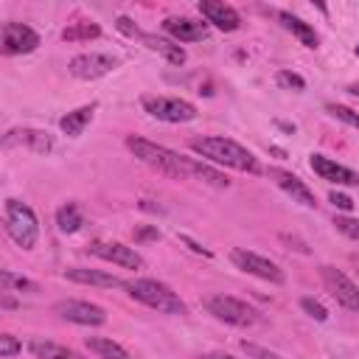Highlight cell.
I'll return each instance as SVG.
<instances>
[{
  "instance_id": "cell-42",
  "label": "cell",
  "mask_w": 359,
  "mask_h": 359,
  "mask_svg": "<svg viewBox=\"0 0 359 359\" xmlns=\"http://www.w3.org/2000/svg\"><path fill=\"white\" fill-rule=\"evenodd\" d=\"M356 56H359V45H356Z\"/></svg>"
},
{
  "instance_id": "cell-33",
  "label": "cell",
  "mask_w": 359,
  "mask_h": 359,
  "mask_svg": "<svg viewBox=\"0 0 359 359\" xmlns=\"http://www.w3.org/2000/svg\"><path fill=\"white\" fill-rule=\"evenodd\" d=\"M20 351H22V342H20L17 337H11V334H3V337H0V356H3V359L17 356Z\"/></svg>"
},
{
  "instance_id": "cell-19",
  "label": "cell",
  "mask_w": 359,
  "mask_h": 359,
  "mask_svg": "<svg viewBox=\"0 0 359 359\" xmlns=\"http://www.w3.org/2000/svg\"><path fill=\"white\" fill-rule=\"evenodd\" d=\"M95 109H98V104L93 101V104H84V107H79V109H73V112L62 115V118H59L62 132H65V135H70V137H79V135L84 132V126L93 121V112H95Z\"/></svg>"
},
{
  "instance_id": "cell-10",
  "label": "cell",
  "mask_w": 359,
  "mask_h": 359,
  "mask_svg": "<svg viewBox=\"0 0 359 359\" xmlns=\"http://www.w3.org/2000/svg\"><path fill=\"white\" fill-rule=\"evenodd\" d=\"M118 65L115 56L109 53H79L70 59L67 70L76 76V79H84V81H93V79H101L107 73H112Z\"/></svg>"
},
{
  "instance_id": "cell-32",
  "label": "cell",
  "mask_w": 359,
  "mask_h": 359,
  "mask_svg": "<svg viewBox=\"0 0 359 359\" xmlns=\"http://www.w3.org/2000/svg\"><path fill=\"white\" fill-rule=\"evenodd\" d=\"M334 224H337V230H339L342 236H348V238H353V241H359V219H348V216H337V219H334Z\"/></svg>"
},
{
  "instance_id": "cell-14",
  "label": "cell",
  "mask_w": 359,
  "mask_h": 359,
  "mask_svg": "<svg viewBox=\"0 0 359 359\" xmlns=\"http://www.w3.org/2000/svg\"><path fill=\"white\" fill-rule=\"evenodd\" d=\"M309 165L311 171L320 177V180H328V182H337V185H359V174L339 165L337 160L325 157V154H311L309 157Z\"/></svg>"
},
{
  "instance_id": "cell-41",
  "label": "cell",
  "mask_w": 359,
  "mask_h": 359,
  "mask_svg": "<svg viewBox=\"0 0 359 359\" xmlns=\"http://www.w3.org/2000/svg\"><path fill=\"white\" fill-rule=\"evenodd\" d=\"M353 264H356V272H359V258H356V261H353Z\"/></svg>"
},
{
  "instance_id": "cell-20",
  "label": "cell",
  "mask_w": 359,
  "mask_h": 359,
  "mask_svg": "<svg viewBox=\"0 0 359 359\" xmlns=\"http://www.w3.org/2000/svg\"><path fill=\"white\" fill-rule=\"evenodd\" d=\"M28 351L36 356V359H81L76 351L59 345V342H50V339H42V337H34L28 342Z\"/></svg>"
},
{
  "instance_id": "cell-21",
  "label": "cell",
  "mask_w": 359,
  "mask_h": 359,
  "mask_svg": "<svg viewBox=\"0 0 359 359\" xmlns=\"http://www.w3.org/2000/svg\"><path fill=\"white\" fill-rule=\"evenodd\" d=\"M140 39L146 42V48H151L154 53H160L165 62H171V65H182L185 62V50L180 45H174V42H168L163 36H154V34H143Z\"/></svg>"
},
{
  "instance_id": "cell-5",
  "label": "cell",
  "mask_w": 359,
  "mask_h": 359,
  "mask_svg": "<svg viewBox=\"0 0 359 359\" xmlns=\"http://www.w3.org/2000/svg\"><path fill=\"white\" fill-rule=\"evenodd\" d=\"M205 306H208V311H210L216 320H222V323H227V325L247 328V325H255V323H258V311H255L252 306H247L244 300L233 297V294H213V297L205 300Z\"/></svg>"
},
{
  "instance_id": "cell-8",
  "label": "cell",
  "mask_w": 359,
  "mask_h": 359,
  "mask_svg": "<svg viewBox=\"0 0 359 359\" xmlns=\"http://www.w3.org/2000/svg\"><path fill=\"white\" fill-rule=\"evenodd\" d=\"M230 261H233L241 272H250V275H255V278H261V280L283 283V269H280L275 261H269V258H264V255H258V252H252V250L236 247V250L230 252Z\"/></svg>"
},
{
  "instance_id": "cell-26",
  "label": "cell",
  "mask_w": 359,
  "mask_h": 359,
  "mask_svg": "<svg viewBox=\"0 0 359 359\" xmlns=\"http://www.w3.org/2000/svg\"><path fill=\"white\" fill-rule=\"evenodd\" d=\"M56 224H59L62 233H76V230L84 224V219H81V213H79V205H76V202H65V205L56 210Z\"/></svg>"
},
{
  "instance_id": "cell-27",
  "label": "cell",
  "mask_w": 359,
  "mask_h": 359,
  "mask_svg": "<svg viewBox=\"0 0 359 359\" xmlns=\"http://www.w3.org/2000/svg\"><path fill=\"white\" fill-rule=\"evenodd\" d=\"M0 283H3V292H11V289H20V292H36V289H39L34 280H28V278H22V275H14V272H8V269L0 272Z\"/></svg>"
},
{
  "instance_id": "cell-38",
  "label": "cell",
  "mask_w": 359,
  "mask_h": 359,
  "mask_svg": "<svg viewBox=\"0 0 359 359\" xmlns=\"http://www.w3.org/2000/svg\"><path fill=\"white\" fill-rule=\"evenodd\" d=\"M199 359H236L233 353H224V351H210V353H202Z\"/></svg>"
},
{
  "instance_id": "cell-40",
  "label": "cell",
  "mask_w": 359,
  "mask_h": 359,
  "mask_svg": "<svg viewBox=\"0 0 359 359\" xmlns=\"http://www.w3.org/2000/svg\"><path fill=\"white\" fill-rule=\"evenodd\" d=\"M348 93H353V95H359V81H353V84H348Z\"/></svg>"
},
{
  "instance_id": "cell-9",
  "label": "cell",
  "mask_w": 359,
  "mask_h": 359,
  "mask_svg": "<svg viewBox=\"0 0 359 359\" xmlns=\"http://www.w3.org/2000/svg\"><path fill=\"white\" fill-rule=\"evenodd\" d=\"M53 311L67 320V323H76V325H104L107 323V311L90 300H56L53 303Z\"/></svg>"
},
{
  "instance_id": "cell-24",
  "label": "cell",
  "mask_w": 359,
  "mask_h": 359,
  "mask_svg": "<svg viewBox=\"0 0 359 359\" xmlns=\"http://www.w3.org/2000/svg\"><path fill=\"white\" fill-rule=\"evenodd\" d=\"M98 36H101V25L93 22V20L70 22V25L62 31V39H65V42H90V39H98Z\"/></svg>"
},
{
  "instance_id": "cell-23",
  "label": "cell",
  "mask_w": 359,
  "mask_h": 359,
  "mask_svg": "<svg viewBox=\"0 0 359 359\" xmlns=\"http://www.w3.org/2000/svg\"><path fill=\"white\" fill-rule=\"evenodd\" d=\"M278 20H280V22H283V28H289V31H292V34H294L306 48H317L320 36L314 34V28H311L309 22H303L300 17H292L289 11H280V14H278Z\"/></svg>"
},
{
  "instance_id": "cell-4",
  "label": "cell",
  "mask_w": 359,
  "mask_h": 359,
  "mask_svg": "<svg viewBox=\"0 0 359 359\" xmlns=\"http://www.w3.org/2000/svg\"><path fill=\"white\" fill-rule=\"evenodd\" d=\"M3 227L8 233V238L22 247V250H34L36 238H39V222L36 213L31 210V205L20 202V199H6L3 205Z\"/></svg>"
},
{
  "instance_id": "cell-6",
  "label": "cell",
  "mask_w": 359,
  "mask_h": 359,
  "mask_svg": "<svg viewBox=\"0 0 359 359\" xmlns=\"http://www.w3.org/2000/svg\"><path fill=\"white\" fill-rule=\"evenodd\" d=\"M143 109L165 123H188L196 118V107L185 98H171V95H143L140 98Z\"/></svg>"
},
{
  "instance_id": "cell-3",
  "label": "cell",
  "mask_w": 359,
  "mask_h": 359,
  "mask_svg": "<svg viewBox=\"0 0 359 359\" xmlns=\"http://www.w3.org/2000/svg\"><path fill=\"white\" fill-rule=\"evenodd\" d=\"M123 289L129 292L132 300H137V303H143V306H149V309H157V311H163V314H185V311H188V306L182 303V297H180L171 286H165L163 280L137 278V280H126Z\"/></svg>"
},
{
  "instance_id": "cell-15",
  "label": "cell",
  "mask_w": 359,
  "mask_h": 359,
  "mask_svg": "<svg viewBox=\"0 0 359 359\" xmlns=\"http://www.w3.org/2000/svg\"><path fill=\"white\" fill-rule=\"evenodd\" d=\"M269 180H272L280 191H286V194L292 196V202H300L303 208H317L314 191H311L303 180H297L294 174H289V171H283V168H269Z\"/></svg>"
},
{
  "instance_id": "cell-22",
  "label": "cell",
  "mask_w": 359,
  "mask_h": 359,
  "mask_svg": "<svg viewBox=\"0 0 359 359\" xmlns=\"http://www.w3.org/2000/svg\"><path fill=\"white\" fill-rule=\"evenodd\" d=\"M84 345H87V351H93L98 359H129L126 348L118 345V342L109 339V337H87Z\"/></svg>"
},
{
  "instance_id": "cell-34",
  "label": "cell",
  "mask_w": 359,
  "mask_h": 359,
  "mask_svg": "<svg viewBox=\"0 0 359 359\" xmlns=\"http://www.w3.org/2000/svg\"><path fill=\"white\" fill-rule=\"evenodd\" d=\"M328 202H331L334 208L345 210V213H348V210H353V199H351V196H345V194H339V191H331V194H328Z\"/></svg>"
},
{
  "instance_id": "cell-36",
  "label": "cell",
  "mask_w": 359,
  "mask_h": 359,
  "mask_svg": "<svg viewBox=\"0 0 359 359\" xmlns=\"http://www.w3.org/2000/svg\"><path fill=\"white\" fill-rule=\"evenodd\" d=\"M180 241H182V244H185V247H188L191 252H196V255H205V258H210V250H208V247H202L199 241H194L191 236H185V233H180Z\"/></svg>"
},
{
  "instance_id": "cell-29",
  "label": "cell",
  "mask_w": 359,
  "mask_h": 359,
  "mask_svg": "<svg viewBox=\"0 0 359 359\" xmlns=\"http://www.w3.org/2000/svg\"><path fill=\"white\" fill-rule=\"evenodd\" d=\"M325 109H328L337 121H342V123H348V126H359V112H353V109H348V107H342V104H325Z\"/></svg>"
},
{
  "instance_id": "cell-37",
  "label": "cell",
  "mask_w": 359,
  "mask_h": 359,
  "mask_svg": "<svg viewBox=\"0 0 359 359\" xmlns=\"http://www.w3.org/2000/svg\"><path fill=\"white\" fill-rule=\"evenodd\" d=\"M154 238H160L157 227H137L135 230V241H154Z\"/></svg>"
},
{
  "instance_id": "cell-35",
  "label": "cell",
  "mask_w": 359,
  "mask_h": 359,
  "mask_svg": "<svg viewBox=\"0 0 359 359\" xmlns=\"http://www.w3.org/2000/svg\"><path fill=\"white\" fill-rule=\"evenodd\" d=\"M115 25H118V31H121V34H126V36H143V31H140L129 17H118V20H115Z\"/></svg>"
},
{
  "instance_id": "cell-12",
  "label": "cell",
  "mask_w": 359,
  "mask_h": 359,
  "mask_svg": "<svg viewBox=\"0 0 359 359\" xmlns=\"http://www.w3.org/2000/svg\"><path fill=\"white\" fill-rule=\"evenodd\" d=\"M90 252L98 255L101 261L118 264L123 269H140L143 266V258L135 252V247H126L121 241H95V244H90Z\"/></svg>"
},
{
  "instance_id": "cell-31",
  "label": "cell",
  "mask_w": 359,
  "mask_h": 359,
  "mask_svg": "<svg viewBox=\"0 0 359 359\" xmlns=\"http://www.w3.org/2000/svg\"><path fill=\"white\" fill-rule=\"evenodd\" d=\"M241 351H244L250 359H280L275 351H269V348H264V345H255V342H247V339H241Z\"/></svg>"
},
{
  "instance_id": "cell-25",
  "label": "cell",
  "mask_w": 359,
  "mask_h": 359,
  "mask_svg": "<svg viewBox=\"0 0 359 359\" xmlns=\"http://www.w3.org/2000/svg\"><path fill=\"white\" fill-rule=\"evenodd\" d=\"M188 171H191V177H196V180H202V182H208V185H213V188H227V185H230V180H227L222 171H216V168H210L208 163H199V160H194V157H188Z\"/></svg>"
},
{
  "instance_id": "cell-17",
  "label": "cell",
  "mask_w": 359,
  "mask_h": 359,
  "mask_svg": "<svg viewBox=\"0 0 359 359\" xmlns=\"http://www.w3.org/2000/svg\"><path fill=\"white\" fill-rule=\"evenodd\" d=\"M163 28L177 42H196V39H205L208 36V25L199 22V20H191V17H165L163 20Z\"/></svg>"
},
{
  "instance_id": "cell-11",
  "label": "cell",
  "mask_w": 359,
  "mask_h": 359,
  "mask_svg": "<svg viewBox=\"0 0 359 359\" xmlns=\"http://www.w3.org/2000/svg\"><path fill=\"white\" fill-rule=\"evenodd\" d=\"M39 45V34L25 25V22H6L3 25V53L6 56H20L31 53Z\"/></svg>"
},
{
  "instance_id": "cell-7",
  "label": "cell",
  "mask_w": 359,
  "mask_h": 359,
  "mask_svg": "<svg viewBox=\"0 0 359 359\" xmlns=\"http://www.w3.org/2000/svg\"><path fill=\"white\" fill-rule=\"evenodd\" d=\"M320 278H323L328 294H331L345 311H359V286H356L342 269L325 264V266H320Z\"/></svg>"
},
{
  "instance_id": "cell-1",
  "label": "cell",
  "mask_w": 359,
  "mask_h": 359,
  "mask_svg": "<svg viewBox=\"0 0 359 359\" xmlns=\"http://www.w3.org/2000/svg\"><path fill=\"white\" fill-rule=\"evenodd\" d=\"M191 149L199 157H205L210 163H219V165H227V168H236V171H247V174L261 171L258 157L250 149H244L241 143L230 140V137H194Z\"/></svg>"
},
{
  "instance_id": "cell-2",
  "label": "cell",
  "mask_w": 359,
  "mask_h": 359,
  "mask_svg": "<svg viewBox=\"0 0 359 359\" xmlns=\"http://www.w3.org/2000/svg\"><path fill=\"white\" fill-rule=\"evenodd\" d=\"M126 146H129V151H132L140 163H146L149 168H154V171H160V174H165V177H174V180L191 177V171H188V157H182V154H177V151H171V149H165V146H160V143H151V140L137 137V135H129V137H126Z\"/></svg>"
},
{
  "instance_id": "cell-39",
  "label": "cell",
  "mask_w": 359,
  "mask_h": 359,
  "mask_svg": "<svg viewBox=\"0 0 359 359\" xmlns=\"http://www.w3.org/2000/svg\"><path fill=\"white\" fill-rule=\"evenodd\" d=\"M140 208H143V210H160V205H151L149 199H143V202H140Z\"/></svg>"
},
{
  "instance_id": "cell-18",
  "label": "cell",
  "mask_w": 359,
  "mask_h": 359,
  "mask_svg": "<svg viewBox=\"0 0 359 359\" xmlns=\"http://www.w3.org/2000/svg\"><path fill=\"white\" fill-rule=\"evenodd\" d=\"M65 278L73 280V283L101 286V289H118V286H126L121 278H115V275H109V272H101V269H87V266H70V269H65Z\"/></svg>"
},
{
  "instance_id": "cell-16",
  "label": "cell",
  "mask_w": 359,
  "mask_h": 359,
  "mask_svg": "<svg viewBox=\"0 0 359 359\" xmlns=\"http://www.w3.org/2000/svg\"><path fill=\"white\" fill-rule=\"evenodd\" d=\"M3 146L6 149H11V146H28L31 151L45 154V151L53 149V137L48 132H42V129H11V132H6Z\"/></svg>"
},
{
  "instance_id": "cell-28",
  "label": "cell",
  "mask_w": 359,
  "mask_h": 359,
  "mask_svg": "<svg viewBox=\"0 0 359 359\" xmlns=\"http://www.w3.org/2000/svg\"><path fill=\"white\" fill-rule=\"evenodd\" d=\"M275 81H278V87H283V90H303V87H306V79H303L300 73H292V70H278Z\"/></svg>"
},
{
  "instance_id": "cell-13",
  "label": "cell",
  "mask_w": 359,
  "mask_h": 359,
  "mask_svg": "<svg viewBox=\"0 0 359 359\" xmlns=\"http://www.w3.org/2000/svg\"><path fill=\"white\" fill-rule=\"evenodd\" d=\"M199 14L213 22L219 31H238L241 28V17L233 6H227L224 0H199Z\"/></svg>"
},
{
  "instance_id": "cell-30",
  "label": "cell",
  "mask_w": 359,
  "mask_h": 359,
  "mask_svg": "<svg viewBox=\"0 0 359 359\" xmlns=\"http://www.w3.org/2000/svg\"><path fill=\"white\" fill-rule=\"evenodd\" d=\"M300 309H303L309 317H314L317 323H325V320H328L325 306H323L320 300H314V297H303V300H300Z\"/></svg>"
}]
</instances>
